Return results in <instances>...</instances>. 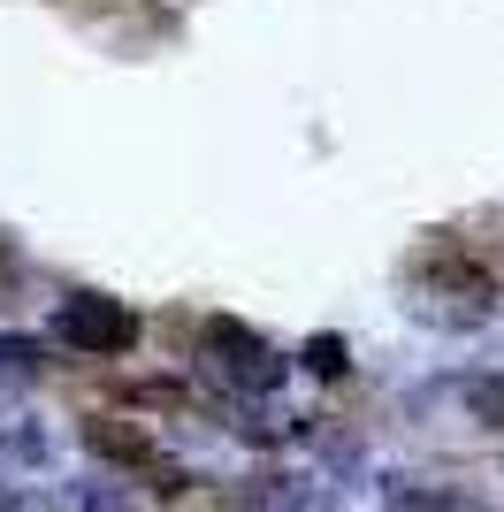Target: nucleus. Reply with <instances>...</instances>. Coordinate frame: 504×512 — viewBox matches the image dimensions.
I'll return each instance as SVG.
<instances>
[{"instance_id": "f257e3e1", "label": "nucleus", "mask_w": 504, "mask_h": 512, "mask_svg": "<svg viewBox=\"0 0 504 512\" xmlns=\"http://www.w3.org/2000/svg\"><path fill=\"white\" fill-rule=\"evenodd\" d=\"M413 291H420V314L443 321V329H474V321L497 314V276H489L474 253H459V245H436V253H420Z\"/></svg>"}, {"instance_id": "f03ea898", "label": "nucleus", "mask_w": 504, "mask_h": 512, "mask_svg": "<svg viewBox=\"0 0 504 512\" xmlns=\"http://www.w3.org/2000/svg\"><path fill=\"white\" fill-rule=\"evenodd\" d=\"M199 352H207V367L222 375V390H237V398H275L283 375H291V360H283L260 329H245L237 314H214L207 329H199Z\"/></svg>"}, {"instance_id": "7ed1b4c3", "label": "nucleus", "mask_w": 504, "mask_h": 512, "mask_svg": "<svg viewBox=\"0 0 504 512\" xmlns=\"http://www.w3.org/2000/svg\"><path fill=\"white\" fill-rule=\"evenodd\" d=\"M54 337L84 360H123L130 344H138V314L123 299H100V291H69L54 306Z\"/></svg>"}, {"instance_id": "20e7f679", "label": "nucleus", "mask_w": 504, "mask_h": 512, "mask_svg": "<svg viewBox=\"0 0 504 512\" xmlns=\"http://www.w3.org/2000/svg\"><path fill=\"white\" fill-rule=\"evenodd\" d=\"M84 451H92V459H107V467H123V474H161V490H184V467H168V451L153 444L146 421L92 413V421H84Z\"/></svg>"}, {"instance_id": "39448f33", "label": "nucleus", "mask_w": 504, "mask_h": 512, "mask_svg": "<svg viewBox=\"0 0 504 512\" xmlns=\"http://www.w3.org/2000/svg\"><path fill=\"white\" fill-rule=\"evenodd\" d=\"M252 512H336L329 490H321L314 474H268L260 490H252Z\"/></svg>"}, {"instance_id": "423d86ee", "label": "nucleus", "mask_w": 504, "mask_h": 512, "mask_svg": "<svg viewBox=\"0 0 504 512\" xmlns=\"http://www.w3.org/2000/svg\"><path fill=\"white\" fill-rule=\"evenodd\" d=\"M466 406H474V421L504 428V367H489V375H474V383H466Z\"/></svg>"}, {"instance_id": "0eeeda50", "label": "nucleus", "mask_w": 504, "mask_h": 512, "mask_svg": "<svg viewBox=\"0 0 504 512\" xmlns=\"http://www.w3.org/2000/svg\"><path fill=\"white\" fill-rule=\"evenodd\" d=\"M398 512H489V505H474L466 490H405Z\"/></svg>"}, {"instance_id": "6e6552de", "label": "nucleus", "mask_w": 504, "mask_h": 512, "mask_svg": "<svg viewBox=\"0 0 504 512\" xmlns=\"http://www.w3.org/2000/svg\"><path fill=\"white\" fill-rule=\"evenodd\" d=\"M69 512H138V505H130L123 490H107V482H100V490H77V497H69Z\"/></svg>"}, {"instance_id": "1a4fd4ad", "label": "nucleus", "mask_w": 504, "mask_h": 512, "mask_svg": "<svg viewBox=\"0 0 504 512\" xmlns=\"http://www.w3.org/2000/svg\"><path fill=\"white\" fill-rule=\"evenodd\" d=\"M306 360H314V375H344V344H336V337H314V344H306Z\"/></svg>"}, {"instance_id": "9d476101", "label": "nucleus", "mask_w": 504, "mask_h": 512, "mask_svg": "<svg viewBox=\"0 0 504 512\" xmlns=\"http://www.w3.org/2000/svg\"><path fill=\"white\" fill-rule=\"evenodd\" d=\"M0 367L31 375V367H39V344H23V337H0Z\"/></svg>"}, {"instance_id": "9b49d317", "label": "nucleus", "mask_w": 504, "mask_h": 512, "mask_svg": "<svg viewBox=\"0 0 504 512\" xmlns=\"http://www.w3.org/2000/svg\"><path fill=\"white\" fill-rule=\"evenodd\" d=\"M130 398H138V406H184V383H138Z\"/></svg>"}, {"instance_id": "f8f14e48", "label": "nucleus", "mask_w": 504, "mask_h": 512, "mask_svg": "<svg viewBox=\"0 0 504 512\" xmlns=\"http://www.w3.org/2000/svg\"><path fill=\"white\" fill-rule=\"evenodd\" d=\"M0 512H16V490H0Z\"/></svg>"}]
</instances>
